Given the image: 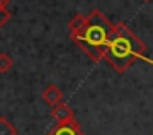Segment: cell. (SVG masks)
Returning <instances> with one entry per match:
<instances>
[{
	"mask_svg": "<svg viewBox=\"0 0 153 135\" xmlns=\"http://www.w3.org/2000/svg\"><path fill=\"white\" fill-rule=\"evenodd\" d=\"M41 99H43L50 107H54V105H58V104L63 102V92H61V89L58 87V86L50 84V86H46V87L43 89Z\"/></svg>",
	"mask_w": 153,
	"mask_h": 135,
	"instance_id": "5",
	"label": "cell"
},
{
	"mask_svg": "<svg viewBox=\"0 0 153 135\" xmlns=\"http://www.w3.org/2000/svg\"><path fill=\"white\" fill-rule=\"evenodd\" d=\"M114 25L100 10H92L87 15V23L79 33L69 35L71 40L89 56L92 61H102L104 51L114 33Z\"/></svg>",
	"mask_w": 153,
	"mask_h": 135,
	"instance_id": "2",
	"label": "cell"
},
{
	"mask_svg": "<svg viewBox=\"0 0 153 135\" xmlns=\"http://www.w3.org/2000/svg\"><path fill=\"white\" fill-rule=\"evenodd\" d=\"M143 2H152V0H143Z\"/></svg>",
	"mask_w": 153,
	"mask_h": 135,
	"instance_id": "11",
	"label": "cell"
},
{
	"mask_svg": "<svg viewBox=\"0 0 153 135\" xmlns=\"http://www.w3.org/2000/svg\"><path fill=\"white\" fill-rule=\"evenodd\" d=\"M48 135H84L81 130V125L76 120L66 122V124H58L56 127H53Z\"/></svg>",
	"mask_w": 153,
	"mask_h": 135,
	"instance_id": "4",
	"label": "cell"
},
{
	"mask_svg": "<svg viewBox=\"0 0 153 135\" xmlns=\"http://www.w3.org/2000/svg\"><path fill=\"white\" fill-rule=\"evenodd\" d=\"M51 115H53V119L58 124H66V122L76 120V119H74V110L68 104H64V102L54 105L53 110H51Z\"/></svg>",
	"mask_w": 153,
	"mask_h": 135,
	"instance_id": "3",
	"label": "cell"
},
{
	"mask_svg": "<svg viewBox=\"0 0 153 135\" xmlns=\"http://www.w3.org/2000/svg\"><path fill=\"white\" fill-rule=\"evenodd\" d=\"M0 3H4V5H7V0H0Z\"/></svg>",
	"mask_w": 153,
	"mask_h": 135,
	"instance_id": "10",
	"label": "cell"
},
{
	"mask_svg": "<svg viewBox=\"0 0 153 135\" xmlns=\"http://www.w3.org/2000/svg\"><path fill=\"white\" fill-rule=\"evenodd\" d=\"M0 135H18V130L8 119L0 117Z\"/></svg>",
	"mask_w": 153,
	"mask_h": 135,
	"instance_id": "7",
	"label": "cell"
},
{
	"mask_svg": "<svg viewBox=\"0 0 153 135\" xmlns=\"http://www.w3.org/2000/svg\"><path fill=\"white\" fill-rule=\"evenodd\" d=\"M86 23H87V15H82V13H77V15H74L73 18L69 20V23H68L69 35H76V33H79L81 30L86 26Z\"/></svg>",
	"mask_w": 153,
	"mask_h": 135,
	"instance_id": "6",
	"label": "cell"
},
{
	"mask_svg": "<svg viewBox=\"0 0 153 135\" xmlns=\"http://www.w3.org/2000/svg\"><path fill=\"white\" fill-rule=\"evenodd\" d=\"M104 61L117 72H125L135 61H143L153 66V59L146 56V46L123 22L114 25V33L104 51Z\"/></svg>",
	"mask_w": 153,
	"mask_h": 135,
	"instance_id": "1",
	"label": "cell"
},
{
	"mask_svg": "<svg viewBox=\"0 0 153 135\" xmlns=\"http://www.w3.org/2000/svg\"><path fill=\"white\" fill-rule=\"evenodd\" d=\"M12 68H13V59H12V56L7 54V53H0V72L5 74Z\"/></svg>",
	"mask_w": 153,
	"mask_h": 135,
	"instance_id": "8",
	"label": "cell"
},
{
	"mask_svg": "<svg viewBox=\"0 0 153 135\" xmlns=\"http://www.w3.org/2000/svg\"><path fill=\"white\" fill-rule=\"evenodd\" d=\"M8 20H10V12H8L7 8L0 10V28H2V26H4Z\"/></svg>",
	"mask_w": 153,
	"mask_h": 135,
	"instance_id": "9",
	"label": "cell"
}]
</instances>
